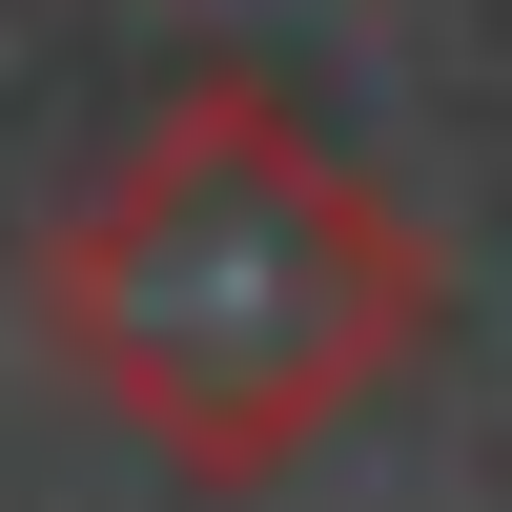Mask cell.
I'll list each match as a JSON object with an SVG mask.
<instances>
[{
    "instance_id": "obj_1",
    "label": "cell",
    "mask_w": 512,
    "mask_h": 512,
    "mask_svg": "<svg viewBox=\"0 0 512 512\" xmlns=\"http://www.w3.org/2000/svg\"><path fill=\"white\" fill-rule=\"evenodd\" d=\"M41 349L144 431L164 492H287L410 349H431L451 267L267 62H185L21 246Z\"/></svg>"
}]
</instances>
